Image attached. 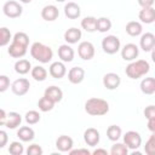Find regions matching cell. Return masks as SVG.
Listing matches in <instances>:
<instances>
[{"instance_id": "f35d334b", "label": "cell", "mask_w": 155, "mask_h": 155, "mask_svg": "<svg viewBox=\"0 0 155 155\" xmlns=\"http://www.w3.org/2000/svg\"><path fill=\"white\" fill-rule=\"evenodd\" d=\"M44 150L39 144H30L27 149V154L28 155H42Z\"/></svg>"}, {"instance_id": "3957f363", "label": "cell", "mask_w": 155, "mask_h": 155, "mask_svg": "<svg viewBox=\"0 0 155 155\" xmlns=\"http://www.w3.org/2000/svg\"><path fill=\"white\" fill-rule=\"evenodd\" d=\"M30 54L40 63H48L53 57V51L50 46L42 42H34L30 47Z\"/></svg>"}, {"instance_id": "ba28073f", "label": "cell", "mask_w": 155, "mask_h": 155, "mask_svg": "<svg viewBox=\"0 0 155 155\" xmlns=\"http://www.w3.org/2000/svg\"><path fill=\"white\" fill-rule=\"evenodd\" d=\"M29 88H30V82L25 78L17 79L11 85V90H12V92L16 96H24V94H27Z\"/></svg>"}, {"instance_id": "ab89813d", "label": "cell", "mask_w": 155, "mask_h": 155, "mask_svg": "<svg viewBox=\"0 0 155 155\" xmlns=\"http://www.w3.org/2000/svg\"><path fill=\"white\" fill-rule=\"evenodd\" d=\"M10 87V78L6 75H0V93L7 91Z\"/></svg>"}, {"instance_id": "6da1fadb", "label": "cell", "mask_w": 155, "mask_h": 155, "mask_svg": "<svg viewBox=\"0 0 155 155\" xmlns=\"http://www.w3.org/2000/svg\"><path fill=\"white\" fill-rule=\"evenodd\" d=\"M149 70H150V64L145 59H137V61L134 59L126 67L125 73L130 79L137 80L144 76L145 74H148Z\"/></svg>"}, {"instance_id": "83f0119b", "label": "cell", "mask_w": 155, "mask_h": 155, "mask_svg": "<svg viewBox=\"0 0 155 155\" xmlns=\"http://www.w3.org/2000/svg\"><path fill=\"white\" fill-rule=\"evenodd\" d=\"M30 74H31V78L35 80V81H45L46 78H47V70L41 67V65H36V67H33L30 69Z\"/></svg>"}, {"instance_id": "7bdbcfd3", "label": "cell", "mask_w": 155, "mask_h": 155, "mask_svg": "<svg viewBox=\"0 0 155 155\" xmlns=\"http://www.w3.org/2000/svg\"><path fill=\"white\" fill-rule=\"evenodd\" d=\"M69 154L70 155H80V154H82V155H90L91 154V151L88 150V149H84V148H81V149H70L69 150Z\"/></svg>"}, {"instance_id": "836d02e7", "label": "cell", "mask_w": 155, "mask_h": 155, "mask_svg": "<svg viewBox=\"0 0 155 155\" xmlns=\"http://www.w3.org/2000/svg\"><path fill=\"white\" fill-rule=\"evenodd\" d=\"M12 41L16 42V44H19V45H22V46L28 47V45H29V36H28L25 33H23V31H17V33L13 35Z\"/></svg>"}, {"instance_id": "603a6c76", "label": "cell", "mask_w": 155, "mask_h": 155, "mask_svg": "<svg viewBox=\"0 0 155 155\" xmlns=\"http://www.w3.org/2000/svg\"><path fill=\"white\" fill-rule=\"evenodd\" d=\"M27 48H28V47L22 46V45H19V44H16V42L12 41L11 45L8 46V48H7V52H8V54H10L11 57H13V58H22V57L25 56Z\"/></svg>"}, {"instance_id": "2e32d148", "label": "cell", "mask_w": 155, "mask_h": 155, "mask_svg": "<svg viewBox=\"0 0 155 155\" xmlns=\"http://www.w3.org/2000/svg\"><path fill=\"white\" fill-rule=\"evenodd\" d=\"M48 73L54 79H62L67 74L65 64L63 62H53L48 68Z\"/></svg>"}, {"instance_id": "52a82bcc", "label": "cell", "mask_w": 155, "mask_h": 155, "mask_svg": "<svg viewBox=\"0 0 155 155\" xmlns=\"http://www.w3.org/2000/svg\"><path fill=\"white\" fill-rule=\"evenodd\" d=\"M78 54L84 61H90L94 57V46L90 41H81L78 46Z\"/></svg>"}, {"instance_id": "8d00e7d4", "label": "cell", "mask_w": 155, "mask_h": 155, "mask_svg": "<svg viewBox=\"0 0 155 155\" xmlns=\"http://www.w3.org/2000/svg\"><path fill=\"white\" fill-rule=\"evenodd\" d=\"M8 153L11 155H22L24 153V148L21 142H12L8 147Z\"/></svg>"}, {"instance_id": "7c38bea8", "label": "cell", "mask_w": 155, "mask_h": 155, "mask_svg": "<svg viewBox=\"0 0 155 155\" xmlns=\"http://www.w3.org/2000/svg\"><path fill=\"white\" fill-rule=\"evenodd\" d=\"M121 84V78L116 73H107L103 76V85L108 90H116Z\"/></svg>"}, {"instance_id": "74e56055", "label": "cell", "mask_w": 155, "mask_h": 155, "mask_svg": "<svg viewBox=\"0 0 155 155\" xmlns=\"http://www.w3.org/2000/svg\"><path fill=\"white\" fill-rule=\"evenodd\" d=\"M144 151H145L147 155H153L155 153V134L154 133L147 140V143L144 145Z\"/></svg>"}, {"instance_id": "cb8c5ba5", "label": "cell", "mask_w": 155, "mask_h": 155, "mask_svg": "<svg viewBox=\"0 0 155 155\" xmlns=\"http://www.w3.org/2000/svg\"><path fill=\"white\" fill-rule=\"evenodd\" d=\"M140 91L144 93V94H154L155 93V79L149 76V78H144L142 81H140Z\"/></svg>"}, {"instance_id": "44dd1931", "label": "cell", "mask_w": 155, "mask_h": 155, "mask_svg": "<svg viewBox=\"0 0 155 155\" xmlns=\"http://www.w3.org/2000/svg\"><path fill=\"white\" fill-rule=\"evenodd\" d=\"M82 36V33L80 29L78 28H69L65 30L64 33V40L67 41V44H78V41H80Z\"/></svg>"}, {"instance_id": "d6986e66", "label": "cell", "mask_w": 155, "mask_h": 155, "mask_svg": "<svg viewBox=\"0 0 155 155\" xmlns=\"http://www.w3.org/2000/svg\"><path fill=\"white\" fill-rule=\"evenodd\" d=\"M138 18L142 23H145V24L154 23L155 22V8L153 6L151 7H143L138 13Z\"/></svg>"}, {"instance_id": "e575fe53", "label": "cell", "mask_w": 155, "mask_h": 155, "mask_svg": "<svg viewBox=\"0 0 155 155\" xmlns=\"http://www.w3.org/2000/svg\"><path fill=\"white\" fill-rule=\"evenodd\" d=\"M24 120L28 125H35L40 121V114L36 110H29L24 115Z\"/></svg>"}, {"instance_id": "9a60e30c", "label": "cell", "mask_w": 155, "mask_h": 155, "mask_svg": "<svg viewBox=\"0 0 155 155\" xmlns=\"http://www.w3.org/2000/svg\"><path fill=\"white\" fill-rule=\"evenodd\" d=\"M58 16H59V11H58L57 6H54V5H46L41 10V17H42V19H45L47 22L56 21L58 18Z\"/></svg>"}, {"instance_id": "f1b7e54d", "label": "cell", "mask_w": 155, "mask_h": 155, "mask_svg": "<svg viewBox=\"0 0 155 155\" xmlns=\"http://www.w3.org/2000/svg\"><path fill=\"white\" fill-rule=\"evenodd\" d=\"M111 29V21L108 17H99L96 21V30L99 33H107Z\"/></svg>"}, {"instance_id": "8fae6325", "label": "cell", "mask_w": 155, "mask_h": 155, "mask_svg": "<svg viewBox=\"0 0 155 155\" xmlns=\"http://www.w3.org/2000/svg\"><path fill=\"white\" fill-rule=\"evenodd\" d=\"M85 79V70L81 67H73L68 71V80L73 85H79Z\"/></svg>"}, {"instance_id": "30bf717a", "label": "cell", "mask_w": 155, "mask_h": 155, "mask_svg": "<svg viewBox=\"0 0 155 155\" xmlns=\"http://www.w3.org/2000/svg\"><path fill=\"white\" fill-rule=\"evenodd\" d=\"M139 46L144 52H150L155 47V35L153 33H144L140 35Z\"/></svg>"}, {"instance_id": "1f68e13d", "label": "cell", "mask_w": 155, "mask_h": 155, "mask_svg": "<svg viewBox=\"0 0 155 155\" xmlns=\"http://www.w3.org/2000/svg\"><path fill=\"white\" fill-rule=\"evenodd\" d=\"M38 107H39V109L41 110V111H44V113H46V111H51L52 109H53V107H54V103L52 102V101H50L47 97H41L40 99H39V102H38Z\"/></svg>"}, {"instance_id": "9c48e42d", "label": "cell", "mask_w": 155, "mask_h": 155, "mask_svg": "<svg viewBox=\"0 0 155 155\" xmlns=\"http://www.w3.org/2000/svg\"><path fill=\"white\" fill-rule=\"evenodd\" d=\"M139 54V48L136 44H126L122 48H121V57L124 61H127V62H132L134 61Z\"/></svg>"}, {"instance_id": "b9f144b4", "label": "cell", "mask_w": 155, "mask_h": 155, "mask_svg": "<svg viewBox=\"0 0 155 155\" xmlns=\"http://www.w3.org/2000/svg\"><path fill=\"white\" fill-rule=\"evenodd\" d=\"M8 142V136L6 133V131L0 130V149H2Z\"/></svg>"}, {"instance_id": "277c9868", "label": "cell", "mask_w": 155, "mask_h": 155, "mask_svg": "<svg viewBox=\"0 0 155 155\" xmlns=\"http://www.w3.org/2000/svg\"><path fill=\"white\" fill-rule=\"evenodd\" d=\"M102 48L108 54H115L121 48L120 39L117 36H115V35H107L102 40Z\"/></svg>"}, {"instance_id": "4316f807", "label": "cell", "mask_w": 155, "mask_h": 155, "mask_svg": "<svg viewBox=\"0 0 155 155\" xmlns=\"http://www.w3.org/2000/svg\"><path fill=\"white\" fill-rule=\"evenodd\" d=\"M31 69V64L28 59H18L15 63V71L19 75H25L30 71Z\"/></svg>"}, {"instance_id": "7402d4cb", "label": "cell", "mask_w": 155, "mask_h": 155, "mask_svg": "<svg viewBox=\"0 0 155 155\" xmlns=\"http://www.w3.org/2000/svg\"><path fill=\"white\" fill-rule=\"evenodd\" d=\"M22 122V116L17 111H11L7 114V117H6V122L4 126H6L7 128L10 130H15L17 128Z\"/></svg>"}, {"instance_id": "60d3db41", "label": "cell", "mask_w": 155, "mask_h": 155, "mask_svg": "<svg viewBox=\"0 0 155 155\" xmlns=\"http://www.w3.org/2000/svg\"><path fill=\"white\" fill-rule=\"evenodd\" d=\"M144 116L148 119H151V117H155V107L154 105H148L145 109H144Z\"/></svg>"}, {"instance_id": "5b68a950", "label": "cell", "mask_w": 155, "mask_h": 155, "mask_svg": "<svg viewBox=\"0 0 155 155\" xmlns=\"http://www.w3.org/2000/svg\"><path fill=\"white\" fill-rule=\"evenodd\" d=\"M2 12L8 18H18L23 13V7L21 6L19 2H17L15 0H10L4 4Z\"/></svg>"}, {"instance_id": "5bb4252c", "label": "cell", "mask_w": 155, "mask_h": 155, "mask_svg": "<svg viewBox=\"0 0 155 155\" xmlns=\"http://www.w3.org/2000/svg\"><path fill=\"white\" fill-rule=\"evenodd\" d=\"M73 145H74L73 138L69 136H65V134L59 136L56 140V148L61 153H69V150L73 149Z\"/></svg>"}, {"instance_id": "ee69618b", "label": "cell", "mask_w": 155, "mask_h": 155, "mask_svg": "<svg viewBox=\"0 0 155 155\" xmlns=\"http://www.w3.org/2000/svg\"><path fill=\"white\" fill-rule=\"evenodd\" d=\"M154 1L155 0H138V4L142 6V8L143 7H151L154 5Z\"/></svg>"}, {"instance_id": "4dcf8cb0", "label": "cell", "mask_w": 155, "mask_h": 155, "mask_svg": "<svg viewBox=\"0 0 155 155\" xmlns=\"http://www.w3.org/2000/svg\"><path fill=\"white\" fill-rule=\"evenodd\" d=\"M96 21H97L96 17H92V16L85 17L81 21V28L88 33H93V31H96Z\"/></svg>"}, {"instance_id": "7dc6e473", "label": "cell", "mask_w": 155, "mask_h": 155, "mask_svg": "<svg viewBox=\"0 0 155 155\" xmlns=\"http://www.w3.org/2000/svg\"><path fill=\"white\" fill-rule=\"evenodd\" d=\"M91 154H93V155H99V154H102V155H108V151L105 150V149H96V150H93V151H91Z\"/></svg>"}, {"instance_id": "7a4b0ae2", "label": "cell", "mask_w": 155, "mask_h": 155, "mask_svg": "<svg viewBox=\"0 0 155 155\" xmlns=\"http://www.w3.org/2000/svg\"><path fill=\"white\" fill-rule=\"evenodd\" d=\"M85 111L92 116H102L109 111V104L102 98H90L85 103Z\"/></svg>"}, {"instance_id": "d590c367", "label": "cell", "mask_w": 155, "mask_h": 155, "mask_svg": "<svg viewBox=\"0 0 155 155\" xmlns=\"http://www.w3.org/2000/svg\"><path fill=\"white\" fill-rule=\"evenodd\" d=\"M11 39H12V36H11V31H10V29L6 28V27L0 28V47L6 46V45L10 42Z\"/></svg>"}, {"instance_id": "f6af8a7d", "label": "cell", "mask_w": 155, "mask_h": 155, "mask_svg": "<svg viewBox=\"0 0 155 155\" xmlns=\"http://www.w3.org/2000/svg\"><path fill=\"white\" fill-rule=\"evenodd\" d=\"M6 117H7V113L4 109H0V126L5 125L6 122Z\"/></svg>"}, {"instance_id": "681fc988", "label": "cell", "mask_w": 155, "mask_h": 155, "mask_svg": "<svg viewBox=\"0 0 155 155\" xmlns=\"http://www.w3.org/2000/svg\"><path fill=\"white\" fill-rule=\"evenodd\" d=\"M57 2H63V1H65V0H56Z\"/></svg>"}, {"instance_id": "ac0fdd59", "label": "cell", "mask_w": 155, "mask_h": 155, "mask_svg": "<svg viewBox=\"0 0 155 155\" xmlns=\"http://www.w3.org/2000/svg\"><path fill=\"white\" fill-rule=\"evenodd\" d=\"M64 15L69 19H76V18H79L80 15H81L80 6L76 2H73V1L67 2L64 5Z\"/></svg>"}, {"instance_id": "e0dca14e", "label": "cell", "mask_w": 155, "mask_h": 155, "mask_svg": "<svg viewBox=\"0 0 155 155\" xmlns=\"http://www.w3.org/2000/svg\"><path fill=\"white\" fill-rule=\"evenodd\" d=\"M74 50L68 45V44H64V45H61L58 47V57L61 58V61L63 63H69L74 59Z\"/></svg>"}, {"instance_id": "bcb514c9", "label": "cell", "mask_w": 155, "mask_h": 155, "mask_svg": "<svg viewBox=\"0 0 155 155\" xmlns=\"http://www.w3.org/2000/svg\"><path fill=\"white\" fill-rule=\"evenodd\" d=\"M148 128L154 133L155 132V117L148 119Z\"/></svg>"}, {"instance_id": "4fadbf2b", "label": "cell", "mask_w": 155, "mask_h": 155, "mask_svg": "<svg viewBox=\"0 0 155 155\" xmlns=\"http://www.w3.org/2000/svg\"><path fill=\"white\" fill-rule=\"evenodd\" d=\"M84 140L87 145L90 147H96L98 145L99 140H101V136H99V132L93 128V127H90L87 128L85 132H84Z\"/></svg>"}, {"instance_id": "d6a6232c", "label": "cell", "mask_w": 155, "mask_h": 155, "mask_svg": "<svg viewBox=\"0 0 155 155\" xmlns=\"http://www.w3.org/2000/svg\"><path fill=\"white\" fill-rule=\"evenodd\" d=\"M128 148L125 145V143H114L110 149L111 155H127Z\"/></svg>"}, {"instance_id": "d4e9b609", "label": "cell", "mask_w": 155, "mask_h": 155, "mask_svg": "<svg viewBox=\"0 0 155 155\" xmlns=\"http://www.w3.org/2000/svg\"><path fill=\"white\" fill-rule=\"evenodd\" d=\"M17 137L22 142H31L35 138V132L31 127L29 126H22L17 131Z\"/></svg>"}, {"instance_id": "484cf974", "label": "cell", "mask_w": 155, "mask_h": 155, "mask_svg": "<svg viewBox=\"0 0 155 155\" xmlns=\"http://www.w3.org/2000/svg\"><path fill=\"white\" fill-rule=\"evenodd\" d=\"M126 33L130 35V36H138V35H140L142 34V31H143V27H142V24L139 23V22H137V21H131V22H128L127 24H126Z\"/></svg>"}, {"instance_id": "ffe728a7", "label": "cell", "mask_w": 155, "mask_h": 155, "mask_svg": "<svg viewBox=\"0 0 155 155\" xmlns=\"http://www.w3.org/2000/svg\"><path fill=\"white\" fill-rule=\"evenodd\" d=\"M45 97H47L50 101H52L54 104L61 102L62 98H63V91L57 87V86H50L45 90V93H44Z\"/></svg>"}, {"instance_id": "8992f818", "label": "cell", "mask_w": 155, "mask_h": 155, "mask_svg": "<svg viewBox=\"0 0 155 155\" xmlns=\"http://www.w3.org/2000/svg\"><path fill=\"white\" fill-rule=\"evenodd\" d=\"M124 143L128 149L136 150L142 145V137L136 131H127L124 134Z\"/></svg>"}, {"instance_id": "f546056e", "label": "cell", "mask_w": 155, "mask_h": 155, "mask_svg": "<svg viewBox=\"0 0 155 155\" xmlns=\"http://www.w3.org/2000/svg\"><path fill=\"white\" fill-rule=\"evenodd\" d=\"M121 134H122V130H121V127L117 126V125H110V126L107 128V137H108V139L111 140V142L119 140L120 137H121Z\"/></svg>"}, {"instance_id": "c3c4849f", "label": "cell", "mask_w": 155, "mask_h": 155, "mask_svg": "<svg viewBox=\"0 0 155 155\" xmlns=\"http://www.w3.org/2000/svg\"><path fill=\"white\" fill-rule=\"evenodd\" d=\"M21 2H23V4H29V2H31V0H19Z\"/></svg>"}]
</instances>
